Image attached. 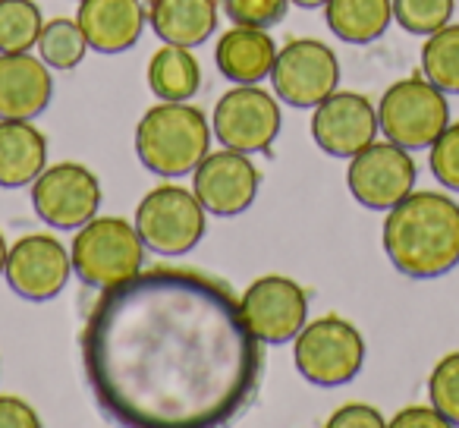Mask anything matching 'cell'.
<instances>
[{"instance_id":"obj_27","label":"cell","mask_w":459,"mask_h":428,"mask_svg":"<svg viewBox=\"0 0 459 428\" xmlns=\"http://www.w3.org/2000/svg\"><path fill=\"white\" fill-rule=\"evenodd\" d=\"M428 400L446 419V425L459 428V350L437 359L428 375Z\"/></svg>"},{"instance_id":"obj_12","label":"cell","mask_w":459,"mask_h":428,"mask_svg":"<svg viewBox=\"0 0 459 428\" xmlns=\"http://www.w3.org/2000/svg\"><path fill=\"white\" fill-rule=\"evenodd\" d=\"M73 275L70 249L51 233H29L10 246L7 277L10 290L29 302H48L64 293Z\"/></svg>"},{"instance_id":"obj_3","label":"cell","mask_w":459,"mask_h":428,"mask_svg":"<svg viewBox=\"0 0 459 428\" xmlns=\"http://www.w3.org/2000/svg\"><path fill=\"white\" fill-rule=\"evenodd\" d=\"M211 123L186 101H160L135 127V154L158 177H186L211 152Z\"/></svg>"},{"instance_id":"obj_34","label":"cell","mask_w":459,"mask_h":428,"mask_svg":"<svg viewBox=\"0 0 459 428\" xmlns=\"http://www.w3.org/2000/svg\"><path fill=\"white\" fill-rule=\"evenodd\" d=\"M7 256H10V246H7V240H4V233H0V275L7 268Z\"/></svg>"},{"instance_id":"obj_26","label":"cell","mask_w":459,"mask_h":428,"mask_svg":"<svg viewBox=\"0 0 459 428\" xmlns=\"http://www.w3.org/2000/svg\"><path fill=\"white\" fill-rule=\"evenodd\" d=\"M456 0H394V22H400L403 32L409 35H434L453 22Z\"/></svg>"},{"instance_id":"obj_25","label":"cell","mask_w":459,"mask_h":428,"mask_svg":"<svg viewBox=\"0 0 459 428\" xmlns=\"http://www.w3.org/2000/svg\"><path fill=\"white\" fill-rule=\"evenodd\" d=\"M39 51H41V60H45L51 70H76L91 48H89V39H85L82 26H79L76 20L60 16V20L45 22V29H41V35H39Z\"/></svg>"},{"instance_id":"obj_11","label":"cell","mask_w":459,"mask_h":428,"mask_svg":"<svg viewBox=\"0 0 459 428\" xmlns=\"http://www.w3.org/2000/svg\"><path fill=\"white\" fill-rule=\"evenodd\" d=\"M101 179L76 161H60L32 183V208L48 227L79 231L101 211Z\"/></svg>"},{"instance_id":"obj_10","label":"cell","mask_w":459,"mask_h":428,"mask_svg":"<svg viewBox=\"0 0 459 428\" xmlns=\"http://www.w3.org/2000/svg\"><path fill=\"white\" fill-rule=\"evenodd\" d=\"M415 179H419V167L412 161V152L390 139H375L359 154H352L346 167L350 196L368 211H390L415 189Z\"/></svg>"},{"instance_id":"obj_6","label":"cell","mask_w":459,"mask_h":428,"mask_svg":"<svg viewBox=\"0 0 459 428\" xmlns=\"http://www.w3.org/2000/svg\"><path fill=\"white\" fill-rule=\"evenodd\" d=\"M377 123H381V135H387L390 142L409 148V152L431 148L434 139L450 127L446 92L428 83L421 73L396 79L377 101Z\"/></svg>"},{"instance_id":"obj_7","label":"cell","mask_w":459,"mask_h":428,"mask_svg":"<svg viewBox=\"0 0 459 428\" xmlns=\"http://www.w3.org/2000/svg\"><path fill=\"white\" fill-rule=\"evenodd\" d=\"M204 218H208V211L198 202L195 192L167 183L142 198L133 224L148 252L179 258L202 243Z\"/></svg>"},{"instance_id":"obj_28","label":"cell","mask_w":459,"mask_h":428,"mask_svg":"<svg viewBox=\"0 0 459 428\" xmlns=\"http://www.w3.org/2000/svg\"><path fill=\"white\" fill-rule=\"evenodd\" d=\"M428 167L444 189L459 192V120H450V127L428 148Z\"/></svg>"},{"instance_id":"obj_32","label":"cell","mask_w":459,"mask_h":428,"mask_svg":"<svg viewBox=\"0 0 459 428\" xmlns=\"http://www.w3.org/2000/svg\"><path fill=\"white\" fill-rule=\"evenodd\" d=\"M390 428H446V419L431 403H428V406H403L400 413L390 419Z\"/></svg>"},{"instance_id":"obj_18","label":"cell","mask_w":459,"mask_h":428,"mask_svg":"<svg viewBox=\"0 0 459 428\" xmlns=\"http://www.w3.org/2000/svg\"><path fill=\"white\" fill-rule=\"evenodd\" d=\"M281 48L268 35V29L258 26H233L221 35L214 48L217 70L233 85H258L271 79L274 60Z\"/></svg>"},{"instance_id":"obj_17","label":"cell","mask_w":459,"mask_h":428,"mask_svg":"<svg viewBox=\"0 0 459 428\" xmlns=\"http://www.w3.org/2000/svg\"><path fill=\"white\" fill-rule=\"evenodd\" d=\"M76 22L98 54H123L139 45L148 13L142 0H79Z\"/></svg>"},{"instance_id":"obj_29","label":"cell","mask_w":459,"mask_h":428,"mask_svg":"<svg viewBox=\"0 0 459 428\" xmlns=\"http://www.w3.org/2000/svg\"><path fill=\"white\" fill-rule=\"evenodd\" d=\"M290 0H223V13L233 26H258L271 29L287 16Z\"/></svg>"},{"instance_id":"obj_24","label":"cell","mask_w":459,"mask_h":428,"mask_svg":"<svg viewBox=\"0 0 459 428\" xmlns=\"http://www.w3.org/2000/svg\"><path fill=\"white\" fill-rule=\"evenodd\" d=\"M45 29L35 0H0V54H20L39 48Z\"/></svg>"},{"instance_id":"obj_13","label":"cell","mask_w":459,"mask_h":428,"mask_svg":"<svg viewBox=\"0 0 459 428\" xmlns=\"http://www.w3.org/2000/svg\"><path fill=\"white\" fill-rule=\"evenodd\" d=\"M262 186V173L246 152L221 148L208 152L202 164L192 170V192L204 205L208 214L217 218H237L252 208Z\"/></svg>"},{"instance_id":"obj_5","label":"cell","mask_w":459,"mask_h":428,"mask_svg":"<svg viewBox=\"0 0 459 428\" xmlns=\"http://www.w3.org/2000/svg\"><path fill=\"white\" fill-rule=\"evenodd\" d=\"M296 371L315 388H343L365 365V337L340 315L306 321L293 340Z\"/></svg>"},{"instance_id":"obj_14","label":"cell","mask_w":459,"mask_h":428,"mask_svg":"<svg viewBox=\"0 0 459 428\" xmlns=\"http://www.w3.org/2000/svg\"><path fill=\"white\" fill-rule=\"evenodd\" d=\"M252 334L262 344H290L308 321V293L283 275H264L239 300Z\"/></svg>"},{"instance_id":"obj_21","label":"cell","mask_w":459,"mask_h":428,"mask_svg":"<svg viewBox=\"0 0 459 428\" xmlns=\"http://www.w3.org/2000/svg\"><path fill=\"white\" fill-rule=\"evenodd\" d=\"M325 20L346 45H371L394 22V0H327Z\"/></svg>"},{"instance_id":"obj_4","label":"cell","mask_w":459,"mask_h":428,"mask_svg":"<svg viewBox=\"0 0 459 428\" xmlns=\"http://www.w3.org/2000/svg\"><path fill=\"white\" fill-rule=\"evenodd\" d=\"M73 275L91 290H110L145 265V243L135 224L114 214H95L73 237Z\"/></svg>"},{"instance_id":"obj_30","label":"cell","mask_w":459,"mask_h":428,"mask_svg":"<svg viewBox=\"0 0 459 428\" xmlns=\"http://www.w3.org/2000/svg\"><path fill=\"white\" fill-rule=\"evenodd\" d=\"M331 428H384L387 419L381 415L377 406H368V403H346L337 413L327 419Z\"/></svg>"},{"instance_id":"obj_2","label":"cell","mask_w":459,"mask_h":428,"mask_svg":"<svg viewBox=\"0 0 459 428\" xmlns=\"http://www.w3.org/2000/svg\"><path fill=\"white\" fill-rule=\"evenodd\" d=\"M381 243L390 265L412 281H434L459 265V202L437 189H412L387 211Z\"/></svg>"},{"instance_id":"obj_20","label":"cell","mask_w":459,"mask_h":428,"mask_svg":"<svg viewBox=\"0 0 459 428\" xmlns=\"http://www.w3.org/2000/svg\"><path fill=\"white\" fill-rule=\"evenodd\" d=\"M48 167V139L32 120H0V189H22Z\"/></svg>"},{"instance_id":"obj_16","label":"cell","mask_w":459,"mask_h":428,"mask_svg":"<svg viewBox=\"0 0 459 428\" xmlns=\"http://www.w3.org/2000/svg\"><path fill=\"white\" fill-rule=\"evenodd\" d=\"M54 98V76L29 51L0 54V120H35Z\"/></svg>"},{"instance_id":"obj_8","label":"cell","mask_w":459,"mask_h":428,"mask_svg":"<svg viewBox=\"0 0 459 428\" xmlns=\"http://www.w3.org/2000/svg\"><path fill=\"white\" fill-rule=\"evenodd\" d=\"M281 98L262 85H237L214 104L211 129L223 148H237L246 154L268 152L281 133Z\"/></svg>"},{"instance_id":"obj_31","label":"cell","mask_w":459,"mask_h":428,"mask_svg":"<svg viewBox=\"0 0 459 428\" xmlns=\"http://www.w3.org/2000/svg\"><path fill=\"white\" fill-rule=\"evenodd\" d=\"M41 419L32 409V403L20 400V397L0 394V428H39Z\"/></svg>"},{"instance_id":"obj_33","label":"cell","mask_w":459,"mask_h":428,"mask_svg":"<svg viewBox=\"0 0 459 428\" xmlns=\"http://www.w3.org/2000/svg\"><path fill=\"white\" fill-rule=\"evenodd\" d=\"M293 7H299V10H321L327 4V0H290Z\"/></svg>"},{"instance_id":"obj_19","label":"cell","mask_w":459,"mask_h":428,"mask_svg":"<svg viewBox=\"0 0 459 428\" xmlns=\"http://www.w3.org/2000/svg\"><path fill=\"white\" fill-rule=\"evenodd\" d=\"M145 13L164 45L198 48L217 32V0H148Z\"/></svg>"},{"instance_id":"obj_15","label":"cell","mask_w":459,"mask_h":428,"mask_svg":"<svg viewBox=\"0 0 459 428\" xmlns=\"http://www.w3.org/2000/svg\"><path fill=\"white\" fill-rule=\"evenodd\" d=\"M377 133H381L377 108L359 92L337 89L312 114V139L331 158L350 161L365 145H371L377 139Z\"/></svg>"},{"instance_id":"obj_22","label":"cell","mask_w":459,"mask_h":428,"mask_svg":"<svg viewBox=\"0 0 459 428\" xmlns=\"http://www.w3.org/2000/svg\"><path fill=\"white\" fill-rule=\"evenodd\" d=\"M148 85L160 101H189L202 85V66L189 48L164 45L148 64Z\"/></svg>"},{"instance_id":"obj_1","label":"cell","mask_w":459,"mask_h":428,"mask_svg":"<svg viewBox=\"0 0 459 428\" xmlns=\"http://www.w3.org/2000/svg\"><path fill=\"white\" fill-rule=\"evenodd\" d=\"M101 413L129 428H214L252 403L262 340L237 293L192 268H142L101 290L82 328Z\"/></svg>"},{"instance_id":"obj_23","label":"cell","mask_w":459,"mask_h":428,"mask_svg":"<svg viewBox=\"0 0 459 428\" xmlns=\"http://www.w3.org/2000/svg\"><path fill=\"white\" fill-rule=\"evenodd\" d=\"M421 76L446 95H459V22H446L444 29L425 39Z\"/></svg>"},{"instance_id":"obj_9","label":"cell","mask_w":459,"mask_h":428,"mask_svg":"<svg viewBox=\"0 0 459 428\" xmlns=\"http://www.w3.org/2000/svg\"><path fill=\"white\" fill-rule=\"evenodd\" d=\"M274 95L299 110H315L340 85V60L318 39H293L277 51L271 70Z\"/></svg>"}]
</instances>
